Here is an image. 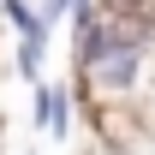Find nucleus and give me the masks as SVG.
I'll return each instance as SVG.
<instances>
[{"instance_id": "f257e3e1", "label": "nucleus", "mask_w": 155, "mask_h": 155, "mask_svg": "<svg viewBox=\"0 0 155 155\" xmlns=\"http://www.w3.org/2000/svg\"><path fill=\"white\" fill-rule=\"evenodd\" d=\"M36 119L48 125V131H66V119H72V96L42 84V90H36Z\"/></svg>"}, {"instance_id": "20e7f679", "label": "nucleus", "mask_w": 155, "mask_h": 155, "mask_svg": "<svg viewBox=\"0 0 155 155\" xmlns=\"http://www.w3.org/2000/svg\"><path fill=\"white\" fill-rule=\"evenodd\" d=\"M107 6H143V0H107Z\"/></svg>"}, {"instance_id": "f03ea898", "label": "nucleus", "mask_w": 155, "mask_h": 155, "mask_svg": "<svg viewBox=\"0 0 155 155\" xmlns=\"http://www.w3.org/2000/svg\"><path fill=\"white\" fill-rule=\"evenodd\" d=\"M0 12H6V24H12L18 36H42V30H48V24L30 12V0H0Z\"/></svg>"}, {"instance_id": "7ed1b4c3", "label": "nucleus", "mask_w": 155, "mask_h": 155, "mask_svg": "<svg viewBox=\"0 0 155 155\" xmlns=\"http://www.w3.org/2000/svg\"><path fill=\"white\" fill-rule=\"evenodd\" d=\"M78 0H48V6H42V12H48V24H60V12H72Z\"/></svg>"}]
</instances>
